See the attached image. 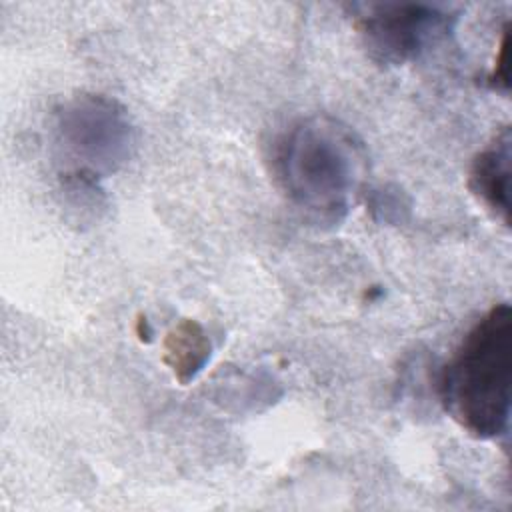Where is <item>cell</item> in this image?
I'll list each match as a JSON object with an SVG mask.
<instances>
[{
    "instance_id": "cell-1",
    "label": "cell",
    "mask_w": 512,
    "mask_h": 512,
    "mask_svg": "<svg viewBox=\"0 0 512 512\" xmlns=\"http://www.w3.org/2000/svg\"><path fill=\"white\" fill-rule=\"evenodd\" d=\"M366 154L358 136L330 116L302 118L274 144V174L290 204L318 226L340 224L360 186Z\"/></svg>"
},
{
    "instance_id": "cell-2",
    "label": "cell",
    "mask_w": 512,
    "mask_h": 512,
    "mask_svg": "<svg viewBox=\"0 0 512 512\" xmlns=\"http://www.w3.org/2000/svg\"><path fill=\"white\" fill-rule=\"evenodd\" d=\"M512 392V310L494 304L462 338L438 374V396L452 420L478 440L508 432Z\"/></svg>"
},
{
    "instance_id": "cell-3",
    "label": "cell",
    "mask_w": 512,
    "mask_h": 512,
    "mask_svg": "<svg viewBox=\"0 0 512 512\" xmlns=\"http://www.w3.org/2000/svg\"><path fill=\"white\" fill-rule=\"evenodd\" d=\"M56 144L72 160L64 174L104 178L132 154L134 130L126 108L102 94H78L56 110Z\"/></svg>"
},
{
    "instance_id": "cell-4",
    "label": "cell",
    "mask_w": 512,
    "mask_h": 512,
    "mask_svg": "<svg viewBox=\"0 0 512 512\" xmlns=\"http://www.w3.org/2000/svg\"><path fill=\"white\" fill-rule=\"evenodd\" d=\"M354 26L368 56L382 66H402L452 32L456 16L426 2L356 4Z\"/></svg>"
},
{
    "instance_id": "cell-5",
    "label": "cell",
    "mask_w": 512,
    "mask_h": 512,
    "mask_svg": "<svg viewBox=\"0 0 512 512\" xmlns=\"http://www.w3.org/2000/svg\"><path fill=\"white\" fill-rule=\"evenodd\" d=\"M510 144V128L504 126L496 138L476 154L468 176L470 192L506 226L510 224Z\"/></svg>"
},
{
    "instance_id": "cell-6",
    "label": "cell",
    "mask_w": 512,
    "mask_h": 512,
    "mask_svg": "<svg viewBox=\"0 0 512 512\" xmlns=\"http://www.w3.org/2000/svg\"><path fill=\"white\" fill-rule=\"evenodd\" d=\"M164 348L166 364L182 384L192 380L210 358V340L194 320H182L166 336Z\"/></svg>"
},
{
    "instance_id": "cell-7",
    "label": "cell",
    "mask_w": 512,
    "mask_h": 512,
    "mask_svg": "<svg viewBox=\"0 0 512 512\" xmlns=\"http://www.w3.org/2000/svg\"><path fill=\"white\" fill-rule=\"evenodd\" d=\"M368 208L376 220H382L388 224H398L402 220V214L410 208V202L400 188L386 186V188L370 192Z\"/></svg>"
},
{
    "instance_id": "cell-8",
    "label": "cell",
    "mask_w": 512,
    "mask_h": 512,
    "mask_svg": "<svg viewBox=\"0 0 512 512\" xmlns=\"http://www.w3.org/2000/svg\"><path fill=\"white\" fill-rule=\"evenodd\" d=\"M506 56H508V28L502 30V42H500V48H498V58H496V64H494V70L490 74V84L496 88V90H508L510 86V80H508V64H506Z\"/></svg>"
},
{
    "instance_id": "cell-9",
    "label": "cell",
    "mask_w": 512,
    "mask_h": 512,
    "mask_svg": "<svg viewBox=\"0 0 512 512\" xmlns=\"http://www.w3.org/2000/svg\"><path fill=\"white\" fill-rule=\"evenodd\" d=\"M138 336L144 340V336H146V342L150 340V336H152V330H150V326H148V320L146 318H138Z\"/></svg>"
}]
</instances>
